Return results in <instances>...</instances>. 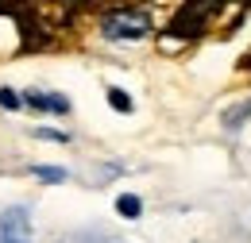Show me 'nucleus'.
I'll list each match as a JSON object with an SVG mask.
<instances>
[{"label":"nucleus","mask_w":251,"mask_h":243,"mask_svg":"<svg viewBox=\"0 0 251 243\" xmlns=\"http://www.w3.org/2000/svg\"><path fill=\"white\" fill-rule=\"evenodd\" d=\"M100 31L112 43H131V39H143L151 31V20H147V12H112V16H104Z\"/></svg>","instance_id":"1"},{"label":"nucleus","mask_w":251,"mask_h":243,"mask_svg":"<svg viewBox=\"0 0 251 243\" xmlns=\"http://www.w3.org/2000/svg\"><path fill=\"white\" fill-rule=\"evenodd\" d=\"M0 243H35L31 240V209L12 205L0 213Z\"/></svg>","instance_id":"2"},{"label":"nucleus","mask_w":251,"mask_h":243,"mask_svg":"<svg viewBox=\"0 0 251 243\" xmlns=\"http://www.w3.org/2000/svg\"><path fill=\"white\" fill-rule=\"evenodd\" d=\"M24 104L35 108V112H47V116H66L70 112V100H66L62 93H27Z\"/></svg>","instance_id":"3"},{"label":"nucleus","mask_w":251,"mask_h":243,"mask_svg":"<svg viewBox=\"0 0 251 243\" xmlns=\"http://www.w3.org/2000/svg\"><path fill=\"white\" fill-rule=\"evenodd\" d=\"M248 120H251V97L240 108H228V112H224V127H228V131H232V127H244Z\"/></svg>","instance_id":"4"},{"label":"nucleus","mask_w":251,"mask_h":243,"mask_svg":"<svg viewBox=\"0 0 251 243\" xmlns=\"http://www.w3.org/2000/svg\"><path fill=\"white\" fill-rule=\"evenodd\" d=\"M31 174L39 182H66V170H58V166H31Z\"/></svg>","instance_id":"5"},{"label":"nucleus","mask_w":251,"mask_h":243,"mask_svg":"<svg viewBox=\"0 0 251 243\" xmlns=\"http://www.w3.org/2000/svg\"><path fill=\"white\" fill-rule=\"evenodd\" d=\"M108 104L116 108V112H131V97L124 89H108Z\"/></svg>","instance_id":"6"},{"label":"nucleus","mask_w":251,"mask_h":243,"mask_svg":"<svg viewBox=\"0 0 251 243\" xmlns=\"http://www.w3.org/2000/svg\"><path fill=\"white\" fill-rule=\"evenodd\" d=\"M116 209H120V216H139V209H143V205H139V197H131V193H127V197H120V201H116Z\"/></svg>","instance_id":"7"},{"label":"nucleus","mask_w":251,"mask_h":243,"mask_svg":"<svg viewBox=\"0 0 251 243\" xmlns=\"http://www.w3.org/2000/svg\"><path fill=\"white\" fill-rule=\"evenodd\" d=\"M35 139H47V143H70V135H62V131H54V127H39V131H31Z\"/></svg>","instance_id":"8"},{"label":"nucleus","mask_w":251,"mask_h":243,"mask_svg":"<svg viewBox=\"0 0 251 243\" xmlns=\"http://www.w3.org/2000/svg\"><path fill=\"white\" fill-rule=\"evenodd\" d=\"M0 108H8V112H16V108H24V97H16L12 89H0Z\"/></svg>","instance_id":"9"}]
</instances>
